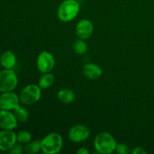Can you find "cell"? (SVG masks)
Returning a JSON list of instances; mask_svg holds the SVG:
<instances>
[{"label": "cell", "mask_w": 154, "mask_h": 154, "mask_svg": "<svg viewBox=\"0 0 154 154\" xmlns=\"http://www.w3.org/2000/svg\"><path fill=\"white\" fill-rule=\"evenodd\" d=\"M117 144L112 135L107 132H99L94 139V147L99 153H112L115 151Z\"/></svg>", "instance_id": "cell-1"}, {"label": "cell", "mask_w": 154, "mask_h": 154, "mask_svg": "<svg viewBox=\"0 0 154 154\" xmlns=\"http://www.w3.org/2000/svg\"><path fill=\"white\" fill-rule=\"evenodd\" d=\"M80 5L76 0H64L57 10V17L63 22H69L78 16Z\"/></svg>", "instance_id": "cell-2"}, {"label": "cell", "mask_w": 154, "mask_h": 154, "mask_svg": "<svg viewBox=\"0 0 154 154\" xmlns=\"http://www.w3.org/2000/svg\"><path fill=\"white\" fill-rule=\"evenodd\" d=\"M63 140L57 132H51L42 140V150L44 153L56 154L63 148Z\"/></svg>", "instance_id": "cell-3"}, {"label": "cell", "mask_w": 154, "mask_h": 154, "mask_svg": "<svg viewBox=\"0 0 154 154\" xmlns=\"http://www.w3.org/2000/svg\"><path fill=\"white\" fill-rule=\"evenodd\" d=\"M18 84L17 76L11 69H6L0 72V92H11Z\"/></svg>", "instance_id": "cell-4"}, {"label": "cell", "mask_w": 154, "mask_h": 154, "mask_svg": "<svg viewBox=\"0 0 154 154\" xmlns=\"http://www.w3.org/2000/svg\"><path fill=\"white\" fill-rule=\"evenodd\" d=\"M42 96V89L35 84H29L23 89L20 99L24 105H32L38 102Z\"/></svg>", "instance_id": "cell-5"}, {"label": "cell", "mask_w": 154, "mask_h": 154, "mask_svg": "<svg viewBox=\"0 0 154 154\" xmlns=\"http://www.w3.org/2000/svg\"><path fill=\"white\" fill-rule=\"evenodd\" d=\"M55 66V58L54 55L46 51L39 54L37 58V67L42 73H48L53 70Z\"/></svg>", "instance_id": "cell-6"}, {"label": "cell", "mask_w": 154, "mask_h": 154, "mask_svg": "<svg viewBox=\"0 0 154 154\" xmlns=\"http://www.w3.org/2000/svg\"><path fill=\"white\" fill-rule=\"evenodd\" d=\"M90 135V129L83 125H75L71 128L69 132V139L75 143L84 141L89 138Z\"/></svg>", "instance_id": "cell-7"}, {"label": "cell", "mask_w": 154, "mask_h": 154, "mask_svg": "<svg viewBox=\"0 0 154 154\" xmlns=\"http://www.w3.org/2000/svg\"><path fill=\"white\" fill-rule=\"evenodd\" d=\"M19 105V98L13 92H5L0 95V109L11 111Z\"/></svg>", "instance_id": "cell-8"}, {"label": "cell", "mask_w": 154, "mask_h": 154, "mask_svg": "<svg viewBox=\"0 0 154 154\" xmlns=\"http://www.w3.org/2000/svg\"><path fill=\"white\" fill-rule=\"evenodd\" d=\"M17 142V135L11 129L0 132V150L8 151Z\"/></svg>", "instance_id": "cell-9"}, {"label": "cell", "mask_w": 154, "mask_h": 154, "mask_svg": "<svg viewBox=\"0 0 154 154\" xmlns=\"http://www.w3.org/2000/svg\"><path fill=\"white\" fill-rule=\"evenodd\" d=\"M17 126V120L10 111H0V127L3 129H14Z\"/></svg>", "instance_id": "cell-10"}, {"label": "cell", "mask_w": 154, "mask_h": 154, "mask_svg": "<svg viewBox=\"0 0 154 154\" xmlns=\"http://www.w3.org/2000/svg\"><path fill=\"white\" fill-rule=\"evenodd\" d=\"M75 32L79 38L83 40L89 38L93 32V23L89 20H81L77 24Z\"/></svg>", "instance_id": "cell-11"}, {"label": "cell", "mask_w": 154, "mask_h": 154, "mask_svg": "<svg viewBox=\"0 0 154 154\" xmlns=\"http://www.w3.org/2000/svg\"><path fill=\"white\" fill-rule=\"evenodd\" d=\"M83 73L87 78L91 80L98 79L102 75V70L101 67L95 63H87L84 66Z\"/></svg>", "instance_id": "cell-12"}, {"label": "cell", "mask_w": 154, "mask_h": 154, "mask_svg": "<svg viewBox=\"0 0 154 154\" xmlns=\"http://www.w3.org/2000/svg\"><path fill=\"white\" fill-rule=\"evenodd\" d=\"M17 63V58L15 54L12 51H5L0 58V63L2 66L6 69H12Z\"/></svg>", "instance_id": "cell-13"}, {"label": "cell", "mask_w": 154, "mask_h": 154, "mask_svg": "<svg viewBox=\"0 0 154 154\" xmlns=\"http://www.w3.org/2000/svg\"><path fill=\"white\" fill-rule=\"evenodd\" d=\"M57 97H58L59 100H60V102L66 104H69L72 103V102H74L75 98V95L72 90L64 88L61 89V90L58 92V93H57Z\"/></svg>", "instance_id": "cell-14"}, {"label": "cell", "mask_w": 154, "mask_h": 154, "mask_svg": "<svg viewBox=\"0 0 154 154\" xmlns=\"http://www.w3.org/2000/svg\"><path fill=\"white\" fill-rule=\"evenodd\" d=\"M54 76L50 72L44 73L40 78L38 81V86L41 89H48L54 84Z\"/></svg>", "instance_id": "cell-15"}, {"label": "cell", "mask_w": 154, "mask_h": 154, "mask_svg": "<svg viewBox=\"0 0 154 154\" xmlns=\"http://www.w3.org/2000/svg\"><path fill=\"white\" fill-rule=\"evenodd\" d=\"M24 150L27 153H38L42 150V140H35L26 144Z\"/></svg>", "instance_id": "cell-16"}, {"label": "cell", "mask_w": 154, "mask_h": 154, "mask_svg": "<svg viewBox=\"0 0 154 154\" xmlns=\"http://www.w3.org/2000/svg\"><path fill=\"white\" fill-rule=\"evenodd\" d=\"M14 114L15 115V117H16L17 120L18 121L24 123V122H26L28 120L29 113L28 111H27L26 108H22V107H20L18 105L14 109Z\"/></svg>", "instance_id": "cell-17"}, {"label": "cell", "mask_w": 154, "mask_h": 154, "mask_svg": "<svg viewBox=\"0 0 154 154\" xmlns=\"http://www.w3.org/2000/svg\"><path fill=\"white\" fill-rule=\"evenodd\" d=\"M73 50L75 53L78 55H82L87 53L88 48H87V45L85 43L83 39H78L76 40L73 43Z\"/></svg>", "instance_id": "cell-18"}, {"label": "cell", "mask_w": 154, "mask_h": 154, "mask_svg": "<svg viewBox=\"0 0 154 154\" xmlns=\"http://www.w3.org/2000/svg\"><path fill=\"white\" fill-rule=\"evenodd\" d=\"M32 139L31 133L26 130L20 131L17 134V141H18L20 144H27Z\"/></svg>", "instance_id": "cell-19"}, {"label": "cell", "mask_w": 154, "mask_h": 154, "mask_svg": "<svg viewBox=\"0 0 154 154\" xmlns=\"http://www.w3.org/2000/svg\"><path fill=\"white\" fill-rule=\"evenodd\" d=\"M115 150L117 153L120 154H129L130 153L129 146L124 144H117Z\"/></svg>", "instance_id": "cell-20"}, {"label": "cell", "mask_w": 154, "mask_h": 154, "mask_svg": "<svg viewBox=\"0 0 154 154\" xmlns=\"http://www.w3.org/2000/svg\"><path fill=\"white\" fill-rule=\"evenodd\" d=\"M23 152V147L20 144H15L10 150L11 154H20Z\"/></svg>", "instance_id": "cell-21"}, {"label": "cell", "mask_w": 154, "mask_h": 154, "mask_svg": "<svg viewBox=\"0 0 154 154\" xmlns=\"http://www.w3.org/2000/svg\"><path fill=\"white\" fill-rule=\"evenodd\" d=\"M132 153L133 154H146L147 151L144 150V148L141 147H137L135 148H134V150H132Z\"/></svg>", "instance_id": "cell-22"}, {"label": "cell", "mask_w": 154, "mask_h": 154, "mask_svg": "<svg viewBox=\"0 0 154 154\" xmlns=\"http://www.w3.org/2000/svg\"><path fill=\"white\" fill-rule=\"evenodd\" d=\"M77 153L78 154H89L90 153V151H89L86 147H81V148H80L79 150L77 151Z\"/></svg>", "instance_id": "cell-23"}]
</instances>
